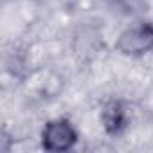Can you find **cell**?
I'll list each match as a JSON object with an SVG mask.
<instances>
[{
	"mask_svg": "<svg viewBox=\"0 0 153 153\" xmlns=\"http://www.w3.org/2000/svg\"><path fill=\"white\" fill-rule=\"evenodd\" d=\"M153 47V25L151 24H139L126 29L117 42V49L123 54L137 56L144 54Z\"/></svg>",
	"mask_w": 153,
	"mask_h": 153,
	"instance_id": "1",
	"label": "cell"
},
{
	"mask_svg": "<svg viewBox=\"0 0 153 153\" xmlns=\"http://www.w3.org/2000/svg\"><path fill=\"white\" fill-rule=\"evenodd\" d=\"M42 139H43V148L47 151H65L76 142V131L68 121L56 119L47 123Z\"/></svg>",
	"mask_w": 153,
	"mask_h": 153,
	"instance_id": "2",
	"label": "cell"
},
{
	"mask_svg": "<svg viewBox=\"0 0 153 153\" xmlns=\"http://www.w3.org/2000/svg\"><path fill=\"white\" fill-rule=\"evenodd\" d=\"M103 123L108 133L117 135L124 130L126 126V114L123 110V106L119 103H110L106 105V108L103 110Z\"/></svg>",
	"mask_w": 153,
	"mask_h": 153,
	"instance_id": "3",
	"label": "cell"
}]
</instances>
